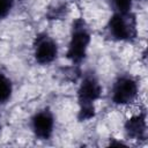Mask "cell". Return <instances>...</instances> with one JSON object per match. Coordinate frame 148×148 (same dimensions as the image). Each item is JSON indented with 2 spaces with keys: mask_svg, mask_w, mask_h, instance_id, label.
<instances>
[{
  "mask_svg": "<svg viewBox=\"0 0 148 148\" xmlns=\"http://www.w3.org/2000/svg\"><path fill=\"white\" fill-rule=\"evenodd\" d=\"M114 5H116L117 9L119 10V13L126 14V13H130V9L132 6V0H114Z\"/></svg>",
  "mask_w": 148,
  "mask_h": 148,
  "instance_id": "9",
  "label": "cell"
},
{
  "mask_svg": "<svg viewBox=\"0 0 148 148\" xmlns=\"http://www.w3.org/2000/svg\"><path fill=\"white\" fill-rule=\"evenodd\" d=\"M13 6V0H0V18L5 17Z\"/></svg>",
  "mask_w": 148,
  "mask_h": 148,
  "instance_id": "11",
  "label": "cell"
},
{
  "mask_svg": "<svg viewBox=\"0 0 148 148\" xmlns=\"http://www.w3.org/2000/svg\"><path fill=\"white\" fill-rule=\"evenodd\" d=\"M10 95H12V83L3 74L0 73V103L7 102Z\"/></svg>",
  "mask_w": 148,
  "mask_h": 148,
  "instance_id": "8",
  "label": "cell"
},
{
  "mask_svg": "<svg viewBox=\"0 0 148 148\" xmlns=\"http://www.w3.org/2000/svg\"><path fill=\"white\" fill-rule=\"evenodd\" d=\"M32 127H34V131H35L37 136H39L42 139H47L51 135L52 128H53L52 116L46 111L37 113L34 117Z\"/></svg>",
  "mask_w": 148,
  "mask_h": 148,
  "instance_id": "6",
  "label": "cell"
},
{
  "mask_svg": "<svg viewBox=\"0 0 148 148\" xmlns=\"http://www.w3.org/2000/svg\"><path fill=\"white\" fill-rule=\"evenodd\" d=\"M57 56V45L46 37H39L35 46V58L40 64L51 62Z\"/></svg>",
  "mask_w": 148,
  "mask_h": 148,
  "instance_id": "4",
  "label": "cell"
},
{
  "mask_svg": "<svg viewBox=\"0 0 148 148\" xmlns=\"http://www.w3.org/2000/svg\"><path fill=\"white\" fill-rule=\"evenodd\" d=\"M126 14L119 13L112 16L110 20V31L118 39H128L133 36V25L130 20H126Z\"/></svg>",
  "mask_w": 148,
  "mask_h": 148,
  "instance_id": "3",
  "label": "cell"
},
{
  "mask_svg": "<svg viewBox=\"0 0 148 148\" xmlns=\"http://www.w3.org/2000/svg\"><path fill=\"white\" fill-rule=\"evenodd\" d=\"M90 37L89 34L83 28H75V31L73 32L72 40L69 43V49L67 52V57L73 61H80L84 54L86 50L88 47Z\"/></svg>",
  "mask_w": 148,
  "mask_h": 148,
  "instance_id": "2",
  "label": "cell"
},
{
  "mask_svg": "<svg viewBox=\"0 0 148 148\" xmlns=\"http://www.w3.org/2000/svg\"><path fill=\"white\" fill-rule=\"evenodd\" d=\"M94 116V106L90 105H81L80 111V119H90Z\"/></svg>",
  "mask_w": 148,
  "mask_h": 148,
  "instance_id": "10",
  "label": "cell"
},
{
  "mask_svg": "<svg viewBox=\"0 0 148 148\" xmlns=\"http://www.w3.org/2000/svg\"><path fill=\"white\" fill-rule=\"evenodd\" d=\"M136 94V83L130 77H121L116 82L113 87L112 99L117 104H127L135 98Z\"/></svg>",
  "mask_w": 148,
  "mask_h": 148,
  "instance_id": "1",
  "label": "cell"
},
{
  "mask_svg": "<svg viewBox=\"0 0 148 148\" xmlns=\"http://www.w3.org/2000/svg\"><path fill=\"white\" fill-rule=\"evenodd\" d=\"M126 130L131 136L139 138L143 134L146 130V121L142 116H135L131 118L126 124Z\"/></svg>",
  "mask_w": 148,
  "mask_h": 148,
  "instance_id": "7",
  "label": "cell"
},
{
  "mask_svg": "<svg viewBox=\"0 0 148 148\" xmlns=\"http://www.w3.org/2000/svg\"><path fill=\"white\" fill-rule=\"evenodd\" d=\"M101 95V86L94 77H86L79 89V101L81 105H90Z\"/></svg>",
  "mask_w": 148,
  "mask_h": 148,
  "instance_id": "5",
  "label": "cell"
}]
</instances>
